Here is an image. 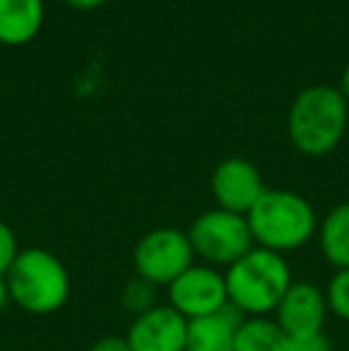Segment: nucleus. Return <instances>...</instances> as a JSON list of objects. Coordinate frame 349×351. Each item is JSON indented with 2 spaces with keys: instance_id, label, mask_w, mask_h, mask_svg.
Segmentation results:
<instances>
[{
  "instance_id": "nucleus-1",
  "label": "nucleus",
  "mask_w": 349,
  "mask_h": 351,
  "mask_svg": "<svg viewBox=\"0 0 349 351\" xmlns=\"http://www.w3.org/2000/svg\"><path fill=\"white\" fill-rule=\"evenodd\" d=\"M287 256L254 246L237 263L225 270L228 304L242 318H263L275 313L282 294L292 285Z\"/></svg>"
},
{
  "instance_id": "nucleus-2",
  "label": "nucleus",
  "mask_w": 349,
  "mask_h": 351,
  "mask_svg": "<svg viewBox=\"0 0 349 351\" xmlns=\"http://www.w3.org/2000/svg\"><path fill=\"white\" fill-rule=\"evenodd\" d=\"M349 110L340 88L316 84L294 98L287 112V134L299 153L321 158L335 151L347 132Z\"/></svg>"
},
{
  "instance_id": "nucleus-3",
  "label": "nucleus",
  "mask_w": 349,
  "mask_h": 351,
  "mask_svg": "<svg viewBox=\"0 0 349 351\" xmlns=\"http://www.w3.org/2000/svg\"><path fill=\"white\" fill-rule=\"evenodd\" d=\"M254 244L287 256L316 237L318 217L304 196L287 189H265L247 213Z\"/></svg>"
},
{
  "instance_id": "nucleus-4",
  "label": "nucleus",
  "mask_w": 349,
  "mask_h": 351,
  "mask_svg": "<svg viewBox=\"0 0 349 351\" xmlns=\"http://www.w3.org/2000/svg\"><path fill=\"white\" fill-rule=\"evenodd\" d=\"M10 301L32 315H51L70 296V273L53 251L22 249L5 275Z\"/></svg>"
},
{
  "instance_id": "nucleus-5",
  "label": "nucleus",
  "mask_w": 349,
  "mask_h": 351,
  "mask_svg": "<svg viewBox=\"0 0 349 351\" xmlns=\"http://www.w3.org/2000/svg\"><path fill=\"white\" fill-rule=\"evenodd\" d=\"M194 256L206 265L228 270L244 254L254 249V237L249 230L247 215L210 208L201 213L186 230Z\"/></svg>"
},
{
  "instance_id": "nucleus-6",
  "label": "nucleus",
  "mask_w": 349,
  "mask_h": 351,
  "mask_svg": "<svg viewBox=\"0 0 349 351\" xmlns=\"http://www.w3.org/2000/svg\"><path fill=\"white\" fill-rule=\"evenodd\" d=\"M132 263L134 275L156 287H170L186 268L196 263V256L186 232L177 227H156L136 241Z\"/></svg>"
},
{
  "instance_id": "nucleus-7",
  "label": "nucleus",
  "mask_w": 349,
  "mask_h": 351,
  "mask_svg": "<svg viewBox=\"0 0 349 351\" xmlns=\"http://www.w3.org/2000/svg\"><path fill=\"white\" fill-rule=\"evenodd\" d=\"M168 289V304L186 320L218 313L228 304L225 273L206 263H194Z\"/></svg>"
},
{
  "instance_id": "nucleus-8",
  "label": "nucleus",
  "mask_w": 349,
  "mask_h": 351,
  "mask_svg": "<svg viewBox=\"0 0 349 351\" xmlns=\"http://www.w3.org/2000/svg\"><path fill=\"white\" fill-rule=\"evenodd\" d=\"M265 184L258 167L247 158H225L210 177V194L218 208L247 215L263 196Z\"/></svg>"
},
{
  "instance_id": "nucleus-9",
  "label": "nucleus",
  "mask_w": 349,
  "mask_h": 351,
  "mask_svg": "<svg viewBox=\"0 0 349 351\" xmlns=\"http://www.w3.org/2000/svg\"><path fill=\"white\" fill-rule=\"evenodd\" d=\"M273 320L287 337L323 332L328 320L326 291L313 282H292L280 299Z\"/></svg>"
},
{
  "instance_id": "nucleus-10",
  "label": "nucleus",
  "mask_w": 349,
  "mask_h": 351,
  "mask_svg": "<svg viewBox=\"0 0 349 351\" xmlns=\"http://www.w3.org/2000/svg\"><path fill=\"white\" fill-rule=\"evenodd\" d=\"M125 339L132 351H184L186 318L170 304H158L132 318Z\"/></svg>"
},
{
  "instance_id": "nucleus-11",
  "label": "nucleus",
  "mask_w": 349,
  "mask_h": 351,
  "mask_svg": "<svg viewBox=\"0 0 349 351\" xmlns=\"http://www.w3.org/2000/svg\"><path fill=\"white\" fill-rule=\"evenodd\" d=\"M242 323V315L225 306L218 313L186 320V347L184 351H234V337Z\"/></svg>"
},
{
  "instance_id": "nucleus-12",
  "label": "nucleus",
  "mask_w": 349,
  "mask_h": 351,
  "mask_svg": "<svg viewBox=\"0 0 349 351\" xmlns=\"http://www.w3.org/2000/svg\"><path fill=\"white\" fill-rule=\"evenodd\" d=\"M43 0H0V43L24 46L34 41L43 27Z\"/></svg>"
},
{
  "instance_id": "nucleus-13",
  "label": "nucleus",
  "mask_w": 349,
  "mask_h": 351,
  "mask_svg": "<svg viewBox=\"0 0 349 351\" xmlns=\"http://www.w3.org/2000/svg\"><path fill=\"white\" fill-rule=\"evenodd\" d=\"M316 239L326 263L335 270L349 268V204L335 206L323 220H318Z\"/></svg>"
},
{
  "instance_id": "nucleus-14",
  "label": "nucleus",
  "mask_w": 349,
  "mask_h": 351,
  "mask_svg": "<svg viewBox=\"0 0 349 351\" xmlns=\"http://www.w3.org/2000/svg\"><path fill=\"white\" fill-rule=\"evenodd\" d=\"M234 351H289V337L273 318H242Z\"/></svg>"
},
{
  "instance_id": "nucleus-15",
  "label": "nucleus",
  "mask_w": 349,
  "mask_h": 351,
  "mask_svg": "<svg viewBox=\"0 0 349 351\" xmlns=\"http://www.w3.org/2000/svg\"><path fill=\"white\" fill-rule=\"evenodd\" d=\"M120 301L127 313H132V318H136V315L146 313V311H151L154 306H158V287L151 285L149 280L139 278V275H134V278L125 285V289H122Z\"/></svg>"
},
{
  "instance_id": "nucleus-16",
  "label": "nucleus",
  "mask_w": 349,
  "mask_h": 351,
  "mask_svg": "<svg viewBox=\"0 0 349 351\" xmlns=\"http://www.w3.org/2000/svg\"><path fill=\"white\" fill-rule=\"evenodd\" d=\"M323 291H326L328 313H333L335 318L349 323V268L335 270Z\"/></svg>"
},
{
  "instance_id": "nucleus-17",
  "label": "nucleus",
  "mask_w": 349,
  "mask_h": 351,
  "mask_svg": "<svg viewBox=\"0 0 349 351\" xmlns=\"http://www.w3.org/2000/svg\"><path fill=\"white\" fill-rule=\"evenodd\" d=\"M19 244H17V237H14L12 227L8 222L0 220V278H5L10 270V265L14 263L19 254Z\"/></svg>"
},
{
  "instance_id": "nucleus-18",
  "label": "nucleus",
  "mask_w": 349,
  "mask_h": 351,
  "mask_svg": "<svg viewBox=\"0 0 349 351\" xmlns=\"http://www.w3.org/2000/svg\"><path fill=\"white\" fill-rule=\"evenodd\" d=\"M289 351H333V342L326 332H311L289 337Z\"/></svg>"
},
{
  "instance_id": "nucleus-19",
  "label": "nucleus",
  "mask_w": 349,
  "mask_h": 351,
  "mask_svg": "<svg viewBox=\"0 0 349 351\" xmlns=\"http://www.w3.org/2000/svg\"><path fill=\"white\" fill-rule=\"evenodd\" d=\"M88 351H132V349H130V344H127L125 337L108 335V337H101L98 342H93Z\"/></svg>"
},
{
  "instance_id": "nucleus-20",
  "label": "nucleus",
  "mask_w": 349,
  "mask_h": 351,
  "mask_svg": "<svg viewBox=\"0 0 349 351\" xmlns=\"http://www.w3.org/2000/svg\"><path fill=\"white\" fill-rule=\"evenodd\" d=\"M65 3L72 5L75 10H93V8H101L108 0H65Z\"/></svg>"
},
{
  "instance_id": "nucleus-21",
  "label": "nucleus",
  "mask_w": 349,
  "mask_h": 351,
  "mask_svg": "<svg viewBox=\"0 0 349 351\" xmlns=\"http://www.w3.org/2000/svg\"><path fill=\"white\" fill-rule=\"evenodd\" d=\"M10 304V291H8V285H5V278H0V311Z\"/></svg>"
},
{
  "instance_id": "nucleus-22",
  "label": "nucleus",
  "mask_w": 349,
  "mask_h": 351,
  "mask_svg": "<svg viewBox=\"0 0 349 351\" xmlns=\"http://www.w3.org/2000/svg\"><path fill=\"white\" fill-rule=\"evenodd\" d=\"M340 93L349 101V65L345 67V72H342V77H340Z\"/></svg>"
}]
</instances>
